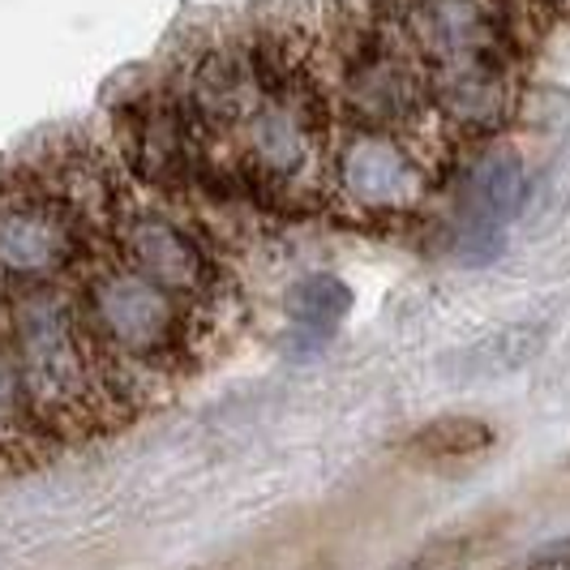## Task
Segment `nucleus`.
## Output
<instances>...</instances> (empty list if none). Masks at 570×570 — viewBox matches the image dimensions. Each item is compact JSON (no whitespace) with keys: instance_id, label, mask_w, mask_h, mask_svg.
I'll list each match as a JSON object with an SVG mask.
<instances>
[{"instance_id":"6e6552de","label":"nucleus","mask_w":570,"mask_h":570,"mask_svg":"<svg viewBox=\"0 0 570 570\" xmlns=\"http://www.w3.org/2000/svg\"><path fill=\"white\" fill-rule=\"evenodd\" d=\"M403 27L433 69L498 60V13L489 0H407Z\"/></svg>"},{"instance_id":"20e7f679","label":"nucleus","mask_w":570,"mask_h":570,"mask_svg":"<svg viewBox=\"0 0 570 570\" xmlns=\"http://www.w3.org/2000/svg\"><path fill=\"white\" fill-rule=\"evenodd\" d=\"M240 138H245V180L262 189H292L309 180L326 138L317 90L305 78L287 82L284 90H271L245 120Z\"/></svg>"},{"instance_id":"f8f14e48","label":"nucleus","mask_w":570,"mask_h":570,"mask_svg":"<svg viewBox=\"0 0 570 570\" xmlns=\"http://www.w3.org/2000/svg\"><path fill=\"white\" fill-rule=\"evenodd\" d=\"M544 340H549L544 322H511V326L485 335L481 343H472L468 352H459V377L463 382L507 377V373L523 370L532 356H541Z\"/></svg>"},{"instance_id":"9d476101","label":"nucleus","mask_w":570,"mask_h":570,"mask_svg":"<svg viewBox=\"0 0 570 570\" xmlns=\"http://www.w3.org/2000/svg\"><path fill=\"white\" fill-rule=\"evenodd\" d=\"M129 164L146 185L180 189L198 171V129L185 99L150 104L129 129Z\"/></svg>"},{"instance_id":"f03ea898","label":"nucleus","mask_w":570,"mask_h":570,"mask_svg":"<svg viewBox=\"0 0 570 570\" xmlns=\"http://www.w3.org/2000/svg\"><path fill=\"white\" fill-rule=\"evenodd\" d=\"M82 309L73 314L52 292H27L13 317V356L27 377L30 407L73 412L90 391V352L82 343Z\"/></svg>"},{"instance_id":"1a4fd4ad","label":"nucleus","mask_w":570,"mask_h":570,"mask_svg":"<svg viewBox=\"0 0 570 570\" xmlns=\"http://www.w3.org/2000/svg\"><path fill=\"white\" fill-rule=\"evenodd\" d=\"M266 99L262 73H257L254 48H215L198 60V69L189 73L185 90V108L194 116V129L202 134H232L245 129V120L257 112V104Z\"/></svg>"},{"instance_id":"423d86ee","label":"nucleus","mask_w":570,"mask_h":570,"mask_svg":"<svg viewBox=\"0 0 570 570\" xmlns=\"http://www.w3.org/2000/svg\"><path fill=\"white\" fill-rule=\"evenodd\" d=\"M343 99L365 120V129L382 134L386 125H403L425 112L429 82L391 43H382L377 35H361V43H352L343 65Z\"/></svg>"},{"instance_id":"ddd939ff","label":"nucleus","mask_w":570,"mask_h":570,"mask_svg":"<svg viewBox=\"0 0 570 570\" xmlns=\"http://www.w3.org/2000/svg\"><path fill=\"white\" fill-rule=\"evenodd\" d=\"M523 194H528V176H523V159L514 150H489L468 176V198L476 206L481 224L511 219Z\"/></svg>"},{"instance_id":"4468645a","label":"nucleus","mask_w":570,"mask_h":570,"mask_svg":"<svg viewBox=\"0 0 570 570\" xmlns=\"http://www.w3.org/2000/svg\"><path fill=\"white\" fill-rule=\"evenodd\" d=\"M352 309V292L335 275H309L305 284L292 292V322H296V340H305L309 347L322 343L343 314Z\"/></svg>"},{"instance_id":"9b49d317","label":"nucleus","mask_w":570,"mask_h":570,"mask_svg":"<svg viewBox=\"0 0 570 570\" xmlns=\"http://www.w3.org/2000/svg\"><path fill=\"white\" fill-rule=\"evenodd\" d=\"M433 99L438 108L468 125V129H489L507 116V78L498 69V60L481 65H455V69H438L433 73Z\"/></svg>"},{"instance_id":"2eb2a0df","label":"nucleus","mask_w":570,"mask_h":570,"mask_svg":"<svg viewBox=\"0 0 570 570\" xmlns=\"http://www.w3.org/2000/svg\"><path fill=\"white\" fill-rule=\"evenodd\" d=\"M425 459H438V463H451V459H476L481 451L493 446V429L476 416H446V421H433L416 433L412 442Z\"/></svg>"},{"instance_id":"0eeeda50","label":"nucleus","mask_w":570,"mask_h":570,"mask_svg":"<svg viewBox=\"0 0 570 570\" xmlns=\"http://www.w3.org/2000/svg\"><path fill=\"white\" fill-rule=\"evenodd\" d=\"M335 180H340L343 198L370 215L407 210L425 194L421 164L395 138H386L377 129H361L356 138L343 142L340 159H335Z\"/></svg>"},{"instance_id":"39448f33","label":"nucleus","mask_w":570,"mask_h":570,"mask_svg":"<svg viewBox=\"0 0 570 570\" xmlns=\"http://www.w3.org/2000/svg\"><path fill=\"white\" fill-rule=\"evenodd\" d=\"M116 240H120V262L138 271L142 279L171 292L176 301L215 296L219 287L215 257L206 254V245L194 232L171 224L168 215H129L116 232Z\"/></svg>"},{"instance_id":"dca6fc26","label":"nucleus","mask_w":570,"mask_h":570,"mask_svg":"<svg viewBox=\"0 0 570 570\" xmlns=\"http://www.w3.org/2000/svg\"><path fill=\"white\" fill-rule=\"evenodd\" d=\"M27 407H30V395H27L22 365H18L13 347H0V433L18 425Z\"/></svg>"},{"instance_id":"7ed1b4c3","label":"nucleus","mask_w":570,"mask_h":570,"mask_svg":"<svg viewBox=\"0 0 570 570\" xmlns=\"http://www.w3.org/2000/svg\"><path fill=\"white\" fill-rule=\"evenodd\" d=\"M82 254V215L43 185L0 198V284L39 292Z\"/></svg>"},{"instance_id":"f257e3e1","label":"nucleus","mask_w":570,"mask_h":570,"mask_svg":"<svg viewBox=\"0 0 570 570\" xmlns=\"http://www.w3.org/2000/svg\"><path fill=\"white\" fill-rule=\"evenodd\" d=\"M82 322L108 352L142 365H168L185 343V305L129 266L99 271L86 284Z\"/></svg>"}]
</instances>
